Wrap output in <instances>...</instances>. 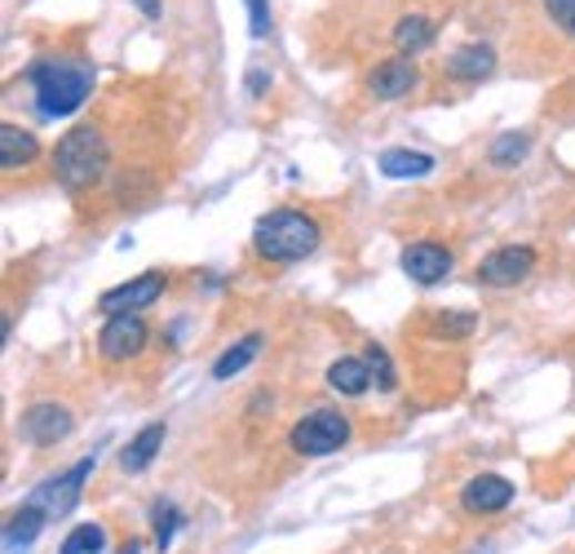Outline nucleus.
Listing matches in <instances>:
<instances>
[{
  "instance_id": "obj_10",
  "label": "nucleus",
  "mask_w": 575,
  "mask_h": 554,
  "mask_svg": "<svg viewBox=\"0 0 575 554\" xmlns=\"http://www.w3.org/2000/svg\"><path fill=\"white\" fill-rule=\"evenodd\" d=\"M416 84H421V71H416L412 58H385V62H376V67L367 71V89H372L376 98H385V102L407 98Z\"/></svg>"
},
{
  "instance_id": "obj_8",
  "label": "nucleus",
  "mask_w": 575,
  "mask_h": 554,
  "mask_svg": "<svg viewBox=\"0 0 575 554\" xmlns=\"http://www.w3.org/2000/svg\"><path fill=\"white\" fill-rule=\"evenodd\" d=\"M532 271H536V253L527 244H505V249H496V253H487L478 262V280L492 284V289H514Z\"/></svg>"
},
{
  "instance_id": "obj_7",
  "label": "nucleus",
  "mask_w": 575,
  "mask_h": 554,
  "mask_svg": "<svg viewBox=\"0 0 575 554\" xmlns=\"http://www.w3.org/2000/svg\"><path fill=\"white\" fill-rule=\"evenodd\" d=\"M147 338H151V333H147L142 315H107V324H102V333H98V355L111 360V364L133 360V355L147 351Z\"/></svg>"
},
{
  "instance_id": "obj_12",
  "label": "nucleus",
  "mask_w": 575,
  "mask_h": 554,
  "mask_svg": "<svg viewBox=\"0 0 575 554\" xmlns=\"http://www.w3.org/2000/svg\"><path fill=\"white\" fill-rule=\"evenodd\" d=\"M514 502V484L505 480V475H474L470 484H465V493H461V506L470 511V515H496V511H505Z\"/></svg>"
},
{
  "instance_id": "obj_2",
  "label": "nucleus",
  "mask_w": 575,
  "mask_h": 554,
  "mask_svg": "<svg viewBox=\"0 0 575 554\" xmlns=\"http://www.w3.org/2000/svg\"><path fill=\"white\" fill-rule=\"evenodd\" d=\"M107 164H111V151H107V138L102 129L93 124H75L58 138L53 147V178L67 187V191H89L107 178Z\"/></svg>"
},
{
  "instance_id": "obj_20",
  "label": "nucleus",
  "mask_w": 575,
  "mask_h": 554,
  "mask_svg": "<svg viewBox=\"0 0 575 554\" xmlns=\"http://www.w3.org/2000/svg\"><path fill=\"white\" fill-rule=\"evenodd\" d=\"M430 40H434V22H430V18H421V13L399 18V27H394V44H399V53H403V58H407V53L430 49Z\"/></svg>"
},
{
  "instance_id": "obj_23",
  "label": "nucleus",
  "mask_w": 575,
  "mask_h": 554,
  "mask_svg": "<svg viewBox=\"0 0 575 554\" xmlns=\"http://www.w3.org/2000/svg\"><path fill=\"white\" fill-rule=\"evenodd\" d=\"M102 546H107V533H102L98 524H80V528H71V533H67L62 554H98Z\"/></svg>"
},
{
  "instance_id": "obj_15",
  "label": "nucleus",
  "mask_w": 575,
  "mask_h": 554,
  "mask_svg": "<svg viewBox=\"0 0 575 554\" xmlns=\"http://www.w3.org/2000/svg\"><path fill=\"white\" fill-rule=\"evenodd\" d=\"M327 386H332L336 395H350V400L367 395V386H372V369H367V360H354V355L332 360V364H327Z\"/></svg>"
},
{
  "instance_id": "obj_16",
  "label": "nucleus",
  "mask_w": 575,
  "mask_h": 554,
  "mask_svg": "<svg viewBox=\"0 0 575 554\" xmlns=\"http://www.w3.org/2000/svg\"><path fill=\"white\" fill-rule=\"evenodd\" d=\"M36 155H40V142H36V133H31V129L0 124V164H4V173L27 169Z\"/></svg>"
},
{
  "instance_id": "obj_4",
  "label": "nucleus",
  "mask_w": 575,
  "mask_h": 554,
  "mask_svg": "<svg viewBox=\"0 0 575 554\" xmlns=\"http://www.w3.org/2000/svg\"><path fill=\"white\" fill-rule=\"evenodd\" d=\"M288 444H292L301 457H332V453H341V449L350 444V422H345L341 413H332V409H314V413H305V417L292 426Z\"/></svg>"
},
{
  "instance_id": "obj_13",
  "label": "nucleus",
  "mask_w": 575,
  "mask_h": 554,
  "mask_svg": "<svg viewBox=\"0 0 575 554\" xmlns=\"http://www.w3.org/2000/svg\"><path fill=\"white\" fill-rule=\"evenodd\" d=\"M496 71V49L492 44H465L447 58V75L452 80H465V84H478Z\"/></svg>"
},
{
  "instance_id": "obj_21",
  "label": "nucleus",
  "mask_w": 575,
  "mask_h": 554,
  "mask_svg": "<svg viewBox=\"0 0 575 554\" xmlns=\"http://www.w3.org/2000/svg\"><path fill=\"white\" fill-rule=\"evenodd\" d=\"M527 151H532V138H527V133H501V138L492 142V164H496V169H514Z\"/></svg>"
},
{
  "instance_id": "obj_19",
  "label": "nucleus",
  "mask_w": 575,
  "mask_h": 554,
  "mask_svg": "<svg viewBox=\"0 0 575 554\" xmlns=\"http://www.w3.org/2000/svg\"><path fill=\"white\" fill-rule=\"evenodd\" d=\"M258 355H262V333L240 338L235 346H226V351L218 355V364H213V382H231V377H235V373H244Z\"/></svg>"
},
{
  "instance_id": "obj_17",
  "label": "nucleus",
  "mask_w": 575,
  "mask_h": 554,
  "mask_svg": "<svg viewBox=\"0 0 575 554\" xmlns=\"http://www.w3.org/2000/svg\"><path fill=\"white\" fill-rule=\"evenodd\" d=\"M40 528H44V511L36 502H27L22 511H13L9 524H4V554H22L40 537Z\"/></svg>"
},
{
  "instance_id": "obj_29",
  "label": "nucleus",
  "mask_w": 575,
  "mask_h": 554,
  "mask_svg": "<svg viewBox=\"0 0 575 554\" xmlns=\"http://www.w3.org/2000/svg\"><path fill=\"white\" fill-rule=\"evenodd\" d=\"M115 554H142V546H138V542H129V546H120Z\"/></svg>"
},
{
  "instance_id": "obj_18",
  "label": "nucleus",
  "mask_w": 575,
  "mask_h": 554,
  "mask_svg": "<svg viewBox=\"0 0 575 554\" xmlns=\"http://www.w3.org/2000/svg\"><path fill=\"white\" fill-rule=\"evenodd\" d=\"M381 173L385 178H425V173H434V155H425V151H407V147H390V151H381Z\"/></svg>"
},
{
  "instance_id": "obj_11",
  "label": "nucleus",
  "mask_w": 575,
  "mask_h": 554,
  "mask_svg": "<svg viewBox=\"0 0 575 554\" xmlns=\"http://www.w3.org/2000/svg\"><path fill=\"white\" fill-rule=\"evenodd\" d=\"M403 271H407V280H416V284H438V280L452 275V253H447L443 244L416 240V244L403 249Z\"/></svg>"
},
{
  "instance_id": "obj_26",
  "label": "nucleus",
  "mask_w": 575,
  "mask_h": 554,
  "mask_svg": "<svg viewBox=\"0 0 575 554\" xmlns=\"http://www.w3.org/2000/svg\"><path fill=\"white\" fill-rule=\"evenodd\" d=\"M249 4V27L253 36H271V4L266 0H244Z\"/></svg>"
},
{
  "instance_id": "obj_5",
  "label": "nucleus",
  "mask_w": 575,
  "mask_h": 554,
  "mask_svg": "<svg viewBox=\"0 0 575 554\" xmlns=\"http://www.w3.org/2000/svg\"><path fill=\"white\" fill-rule=\"evenodd\" d=\"M164 284H169L164 271H142L138 280H124V284L107 289V293L98 298V311H102V315H138L142 306H155V302H160Z\"/></svg>"
},
{
  "instance_id": "obj_27",
  "label": "nucleus",
  "mask_w": 575,
  "mask_h": 554,
  "mask_svg": "<svg viewBox=\"0 0 575 554\" xmlns=\"http://www.w3.org/2000/svg\"><path fill=\"white\" fill-rule=\"evenodd\" d=\"M133 4H138V9H142V13H147V18H160V9H164V4H160V0H133Z\"/></svg>"
},
{
  "instance_id": "obj_9",
  "label": "nucleus",
  "mask_w": 575,
  "mask_h": 554,
  "mask_svg": "<svg viewBox=\"0 0 575 554\" xmlns=\"http://www.w3.org/2000/svg\"><path fill=\"white\" fill-rule=\"evenodd\" d=\"M93 475V457H84V462H75L67 475H58V480H44V488L31 497L44 515H67L75 502H80V488H84V480Z\"/></svg>"
},
{
  "instance_id": "obj_24",
  "label": "nucleus",
  "mask_w": 575,
  "mask_h": 554,
  "mask_svg": "<svg viewBox=\"0 0 575 554\" xmlns=\"http://www.w3.org/2000/svg\"><path fill=\"white\" fill-rule=\"evenodd\" d=\"M178 524H182V515H178L169 502H160V506H155V542H160V551H169V546H173Z\"/></svg>"
},
{
  "instance_id": "obj_28",
  "label": "nucleus",
  "mask_w": 575,
  "mask_h": 554,
  "mask_svg": "<svg viewBox=\"0 0 575 554\" xmlns=\"http://www.w3.org/2000/svg\"><path fill=\"white\" fill-rule=\"evenodd\" d=\"M249 89H253V98H262V89H266V75H262V71H253V75H249Z\"/></svg>"
},
{
  "instance_id": "obj_6",
  "label": "nucleus",
  "mask_w": 575,
  "mask_h": 554,
  "mask_svg": "<svg viewBox=\"0 0 575 554\" xmlns=\"http://www.w3.org/2000/svg\"><path fill=\"white\" fill-rule=\"evenodd\" d=\"M18 431H22V440L36 444V449H53L58 440H67V435L75 431V413H71L67 404L44 400V404H31V409L22 413Z\"/></svg>"
},
{
  "instance_id": "obj_22",
  "label": "nucleus",
  "mask_w": 575,
  "mask_h": 554,
  "mask_svg": "<svg viewBox=\"0 0 575 554\" xmlns=\"http://www.w3.org/2000/svg\"><path fill=\"white\" fill-rule=\"evenodd\" d=\"M363 360H367V369H372V382H376L381 391H394V386H399V369L390 364V351H385V346H376V342H367V351H363Z\"/></svg>"
},
{
  "instance_id": "obj_3",
  "label": "nucleus",
  "mask_w": 575,
  "mask_h": 554,
  "mask_svg": "<svg viewBox=\"0 0 575 554\" xmlns=\"http://www.w3.org/2000/svg\"><path fill=\"white\" fill-rule=\"evenodd\" d=\"M253 249L262 262H301L319 249V222L296 209H271L253 226Z\"/></svg>"
},
{
  "instance_id": "obj_14",
  "label": "nucleus",
  "mask_w": 575,
  "mask_h": 554,
  "mask_svg": "<svg viewBox=\"0 0 575 554\" xmlns=\"http://www.w3.org/2000/svg\"><path fill=\"white\" fill-rule=\"evenodd\" d=\"M164 422H151V426H142L133 440H129V449L120 453V471L124 475H138V471H147L151 462H155V453L164 449Z\"/></svg>"
},
{
  "instance_id": "obj_1",
  "label": "nucleus",
  "mask_w": 575,
  "mask_h": 554,
  "mask_svg": "<svg viewBox=\"0 0 575 554\" xmlns=\"http://www.w3.org/2000/svg\"><path fill=\"white\" fill-rule=\"evenodd\" d=\"M31 93H36V111L44 120H62L71 111L84 107V98L93 93V62L89 58H75V53H49V58H36L31 71Z\"/></svg>"
},
{
  "instance_id": "obj_25",
  "label": "nucleus",
  "mask_w": 575,
  "mask_h": 554,
  "mask_svg": "<svg viewBox=\"0 0 575 554\" xmlns=\"http://www.w3.org/2000/svg\"><path fill=\"white\" fill-rule=\"evenodd\" d=\"M545 13L575 40V0H545Z\"/></svg>"
}]
</instances>
